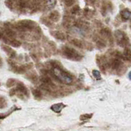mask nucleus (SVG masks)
<instances>
[{"label": "nucleus", "instance_id": "obj_27", "mask_svg": "<svg viewBox=\"0 0 131 131\" xmlns=\"http://www.w3.org/2000/svg\"><path fill=\"white\" fill-rule=\"evenodd\" d=\"M128 77H129V79H131V73L128 74Z\"/></svg>", "mask_w": 131, "mask_h": 131}, {"label": "nucleus", "instance_id": "obj_3", "mask_svg": "<svg viewBox=\"0 0 131 131\" xmlns=\"http://www.w3.org/2000/svg\"><path fill=\"white\" fill-rule=\"evenodd\" d=\"M35 23L33 21L30 20H23V21H20L18 23L17 28L21 31H26V30H32L33 28L34 27Z\"/></svg>", "mask_w": 131, "mask_h": 131}, {"label": "nucleus", "instance_id": "obj_26", "mask_svg": "<svg viewBox=\"0 0 131 131\" xmlns=\"http://www.w3.org/2000/svg\"><path fill=\"white\" fill-rule=\"evenodd\" d=\"M2 37H3V34H2L1 33H0V39Z\"/></svg>", "mask_w": 131, "mask_h": 131}, {"label": "nucleus", "instance_id": "obj_20", "mask_svg": "<svg viewBox=\"0 0 131 131\" xmlns=\"http://www.w3.org/2000/svg\"><path fill=\"white\" fill-rule=\"evenodd\" d=\"M55 3H56L55 0H48L47 1V5H48V7L50 8L53 7L55 5Z\"/></svg>", "mask_w": 131, "mask_h": 131}, {"label": "nucleus", "instance_id": "obj_23", "mask_svg": "<svg viewBox=\"0 0 131 131\" xmlns=\"http://www.w3.org/2000/svg\"><path fill=\"white\" fill-rule=\"evenodd\" d=\"M74 2H75V0H66L65 1L66 5L68 6V7L72 5L74 3Z\"/></svg>", "mask_w": 131, "mask_h": 131}, {"label": "nucleus", "instance_id": "obj_8", "mask_svg": "<svg viewBox=\"0 0 131 131\" xmlns=\"http://www.w3.org/2000/svg\"><path fill=\"white\" fill-rule=\"evenodd\" d=\"M121 14L123 19L128 20L131 16V12L128 9H125L121 12Z\"/></svg>", "mask_w": 131, "mask_h": 131}, {"label": "nucleus", "instance_id": "obj_17", "mask_svg": "<svg viewBox=\"0 0 131 131\" xmlns=\"http://www.w3.org/2000/svg\"><path fill=\"white\" fill-rule=\"evenodd\" d=\"M5 33L7 36L8 37H13L15 36V33L14 32L13 30H11V29H7L5 30Z\"/></svg>", "mask_w": 131, "mask_h": 131}, {"label": "nucleus", "instance_id": "obj_14", "mask_svg": "<svg viewBox=\"0 0 131 131\" xmlns=\"http://www.w3.org/2000/svg\"><path fill=\"white\" fill-rule=\"evenodd\" d=\"M9 43L13 47H19L21 43H20V42L19 41H17V40H15V39H12V40H10V41H9Z\"/></svg>", "mask_w": 131, "mask_h": 131}, {"label": "nucleus", "instance_id": "obj_9", "mask_svg": "<svg viewBox=\"0 0 131 131\" xmlns=\"http://www.w3.org/2000/svg\"><path fill=\"white\" fill-rule=\"evenodd\" d=\"M121 62L119 59H115V60L112 62V68L114 69V70H116V69H118L119 68H120L121 65Z\"/></svg>", "mask_w": 131, "mask_h": 131}, {"label": "nucleus", "instance_id": "obj_12", "mask_svg": "<svg viewBox=\"0 0 131 131\" xmlns=\"http://www.w3.org/2000/svg\"><path fill=\"white\" fill-rule=\"evenodd\" d=\"M16 109H18L17 108H16V106H13V108L9 110V112H7V113L5 114H4V113H0V119H4L6 117H7L9 115H10L13 112H14V110H16Z\"/></svg>", "mask_w": 131, "mask_h": 131}, {"label": "nucleus", "instance_id": "obj_24", "mask_svg": "<svg viewBox=\"0 0 131 131\" xmlns=\"http://www.w3.org/2000/svg\"><path fill=\"white\" fill-rule=\"evenodd\" d=\"M72 13H74L75 14L76 13H77L78 11H79V7L78 5H75V7H74V8L72 9Z\"/></svg>", "mask_w": 131, "mask_h": 131}, {"label": "nucleus", "instance_id": "obj_10", "mask_svg": "<svg viewBox=\"0 0 131 131\" xmlns=\"http://www.w3.org/2000/svg\"><path fill=\"white\" fill-rule=\"evenodd\" d=\"M32 93L33 94V96L36 99H40L42 97V93L38 89H33Z\"/></svg>", "mask_w": 131, "mask_h": 131}, {"label": "nucleus", "instance_id": "obj_19", "mask_svg": "<svg viewBox=\"0 0 131 131\" xmlns=\"http://www.w3.org/2000/svg\"><path fill=\"white\" fill-rule=\"evenodd\" d=\"M55 36L57 39H64V35L62 33L59 32H57L56 33V34L55 35Z\"/></svg>", "mask_w": 131, "mask_h": 131}, {"label": "nucleus", "instance_id": "obj_6", "mask_svg": "<svg viewBox=\"0 0 131 131\" xmlns=\"http://www.w3.org/2000/svg\"><path fill=\"white\" fill-rule=\"evenodd\" d=\"M2 47H3V50L8 54V55L10 57H14V56H15V52L11 48H10V47H9L7 46H5V45H2Z\"/></svg>", "mask_w": 131, "mask_h": 131}, {"label": "nucleus", "instance_id": "obj_4", "mask_svg": "<svg viewBox=\"0 0 131 131\" xmlns=\"http://www.w3.org/2000/svg\"><path fill=\"white\" fill-rule=\"evenodd\" d=\"M64 107H65V106L64 104L58 103V104H55L54 105H52V106L51 107V109H52L53 112H56V113H59L62 110V109Z\"/></svg>", "mask_w": 131, "mask_h": 131}, {"label": "nucleus", "instance_id": "obj_11", "mask_svg": "<svg viewBox=\"0 0 131 131\" xmlns=\"http://www.w3.org/2000/svg\"><path fill=\"white\" fill-rule=\"evenodd\" d=\"M71 43H72V44H74L75 46L79 47V48H82L83 47L82 41L79 40V39H74L71 41Z\"/></svg>", "mask_w": 131, "mask_h": 131}, {"label": "nucleus", "instance_id": "obj_7", "mask_svg": "<svg viewBox=\"0 0 131 131\" xmlns=\"http://www.w3.org/2000/svg\"><path fill=\"white\" fill-rule=\"evenodd\" d=\"M49 18H50V19L52 20V21H54V22H56L58 21L59 19H60V14L58 13L57 11H53L52 13L50 14V15H49Z\"/></svg>", "mask_w": 131, "mask_h": 131}, {"label": "nucleus", "instance_id": "obj_13", "mask_svg": "<svg viewBox=\"0 0 131 131\" xmlns=\"http://www.w3.org/2000/svg\"><path fill=\"white\" fill-rule=\"evenodd\" d=\"M41 81L45 85H50V84H52L51 80L49 79L48 77L44 76L43 77H41Z\"/></svg>", "mask_w": 131, "mask_h": 131}, {"label": "nucleus", "instance_id": "obj_21", "mask_svg": "<svg viewBox=\"0 0 131 131\" xmlns=\"http://www.w3.org/2000/svg\"><path fill=\"white\" fill-rule=\"evenodd\" d=\"M102 34L104 35V36H110V31L108 29H103L102 30Z\"/></svg>", "mask_w": 131, "mask_h": 131}, {"label": "nucleus", "instance_id": "obj_22", "mask_svg": "<svg viewBox=\"0 0 131 131\" xmlns=\"http://www.w3.org/2000/svg\"><path fill=\"white\" fill-rule=\"evenodd\" d=\"M5 106V100L2 97H0V108H3Z\"/></svg>", "mask_w": 131, "mask_h": 131}, {"label": "nucleus", "instance_id": "obj_15", "mask_svg": "<svg viewBox=\"0 0 131 131\" xmlns=\"http://www.w3.org/2000/svg\"><path fill=\"white\" fill-rule=\"evenodd\" d=\"M93 75H94V77L97 80H100V79H101V75H100V71H98V70H93Z\"/></svg>", "mask_w": 131, "mask_h": 131}, {"label": "nucleus", "instance_id": "obj_2", "mask_svg": "<svg viewBox=\"0 0 131 131\" xmlns=\"http://www.w3.org/2000/svg\"><path fill=\"white\" fill-rule=\"evenodd\" d=\"M63 52H64V55L70 59L79 60L81 58V56L79 54V52L76 51L75 49H71L70 47H64Z\"/></svg>", "mask_w": 131, "mask_h": 131}, {"label": "nucleus", "instance_id": "obj_25", "mask_svg": "<svg viewBox=\"0 0 131 131\" xmlns=\"http://www.w3.org/2000/svg\"><path fill=\"white\" fill-rule=\"evenodd\" d=\"M15 93H16V90H14V89H12V90L10 91V96L14 95Z\"/></svg>", "mask_w": 131, "mask_h": 131}, {"label": "nucleus", "instance_id": "obj_5", "mask_svg": "<svg viewBox=\"0 0 131 131\" xmlns=\"http://www.w3.org/2000/svg\"><path fill=\"white\" fill-rule=\"evenodd\" d=\"M17 89L20 91L22 94L25 95H28V92L27 88L25 87L23 83H19L17 85Z\"/></svg>", "mask_w": 131, "mask_h": 131}, {"label": "nucleus", "instance_id": "obj_1", "mask_svg": "<svg viewBox=\"0 0 131 131\" xmlns=\"http://www.w3.org/2000/svg\"><path fill=\"white\" fill-rule=\"evenodd\" d=\"M52 72L54 76L58 79L61 83H65V84H70L71 82L73 81V79L69 74L66 73L65 71H64L58 68V66H55L54 68L52 69Z\"/></svg>", "mask_w": 131, "mask_h": 131}, {"label": "nucleus", "instance_id": "obj_16", "mask_svg": "<svg viewBox=\"0 0 131 131\" xmlns=\"http://www.w3.org/2000/svg\"><path fill=\"white\" fill-rule=\"evenodd\" d=\"M92 116H93V113H91V114L82 115H81V117H80V119L81 121H85L92 117Z\"/></svg>", "mask_w": 131, "mask_h": 131}, {"label": "nucleus", "instance_id": "obj_18", "mask_svg": "<svg viewBox=\"0 0 131 131\" xmlns=\"http://www.w3.org/2000/svg\"><path fill=\"white\" fill-rule=\"evenodd\" d=\"M15 83H16V81L14 79H9L7 82V87H11L15 84Z\"/></svg>", "mask_w": 131, "mask_h": 131}]
</instances>
